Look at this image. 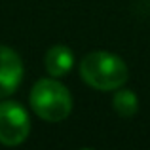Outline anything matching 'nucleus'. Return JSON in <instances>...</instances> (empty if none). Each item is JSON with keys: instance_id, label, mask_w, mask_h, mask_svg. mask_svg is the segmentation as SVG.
<instances>
[{"instance_id": "nucleus-1", "label": "nucleus", "mask_w": 150, "mask_h": 150, "mask_svg": "<svg viewBox=\"0 0 150 150\" xmlns=\"http://www.w3.org/2000/svg\"><path fill=\"white\" fill-rule=\"evenodd\" d=\"M80 74L88 86L99 91H116L127 82V65L108 51L88 53L80 63Z\"/></svg>"}, {"instance_id": "nucleus-3", "label": "nucleus", "mask_w": 150, "mask_h": 150, "mask_svg": "<svg viewBox=\"0 0 150 150\" xmlns=\"http://www.w3.org/2000/svg\"><path fill=\"white\" fill-rule=\"evenodd\" d=\"M30 120L29 112L19 103H0V143L6 146H17L29 137Z\"/></svg>"}, {"instance_id": "nucleus-2", "label": "nucleus", "mask_w": 150, "mask_h": 150, "mask_svg": "<svg viewBox=\"0 0 150 150\" xmlns=\"http://www.w3.org/2000/svg\"><path fill=\"white\" fill-rule=\"evenodd\" d=\"M29 99L34 114L46 122H63L72 110V97L69 89L53 78L38 80Z\"/></svg>"}, {"instance_id": "nucleus-6", "label": "nucleus", "mask_w": 150, "mask_h": 150, "mask_svg": "<svg viewBox=\"0 0 150 150\" xmlns=\"http://www.w3.org/2000/svg\"><path fill=\"white\" fill-rule=\"evenodd\" d=\"M112 105H114V110L120 114L122 118H131L133 114L137 112L139 108V99L133 91L129 89H116V95L112 99Z\"/></svg>"}, {"instance_id": "nucleus-5", "label": "nucleus", "mask_w": 150, "mask_h": 150, "mask_svg": "<svg viewBox=\"0 0 150 150\" xmlns=\"http://www.w3.org/2000/svg\"><path fill=\"white\" fill-rule=\"evenodd\" d=\"M44 63H46V70H48L50 76L61 78V76H65V74L70 72V69H72V65H74V55L67 46L57 44V46H53V48L48 50Z\"/></svg>"}, {"instance_id": "nucleus-4", "label": "nucleus", "mask_w": 150, "mask_h": 150, "mask_svg": "<svg viewBox=\"0 0 150 150\" xmlns=\"http://www.w3.org/2000/svg\"><path fill=\"white\" fill-rule=\"evenodd\" d=\"M23 78V63L19 55L8 46H0V99L17 89Z\"/></svg>"}]
</instances>
